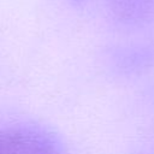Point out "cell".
Returning a JSON list of instances; mask_svg holds the SVG:
<instances>
[{
    "label": "cell",
    "instance_id": "obj_1",
    "mask_svg": "<svg viewBox=\"0 0 154 154\" xmlns=\"http://www.w3.org/2000/svg\"><path fill=\"white\" fill-rule=\"evenodd\" d=\"M0 154H64V149L51 130L19 125L0 129Z\"/></svg>",
    "mask_w": 154,
    "mask_h": 154
}]
</instances>
